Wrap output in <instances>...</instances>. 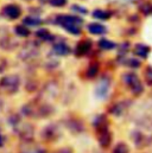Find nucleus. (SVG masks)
Instances as JSON below:
<instances>
[{"label":"nucleus","instance_id":"6e6552de","mask_svg":"<svg viewBox=\"0 0 152 153\" xmlns=\"http://www.w3.org/2000/svg\"><path fill=\"white\" fill-rule=\"evenodd\" d=\"M54 51L60 56H67L70 52V48L66 44H56L54 45Z\"/></svg>","mask_w":152,"mask_h":153},{"label":"nucleus","instance_id":"ddd939ff","mask_svg":"<svg viewBox=\"0 0 152 153\" xmlns=\"http://www.w3.org/2000/svg\"><path fill=\"white\" fill-rule=\"evenodd\" d=\"M107 90H108V83L105 84L104 82H101V83L99 84L98 89H96V95L100 96V97H104V96H106Z\"/></svg>","mask_w":152,"mask_h":153},{"label":"nucleus","instance_id":"f3484780","mask_svg":"<svg viewBox=\"0 0 152 153\" xmlns=\"http://www.w3.org/2000/svg\"><path fill=\"white\" fill-rule=\"evenodd\" d=\"M63 27H64L67 31H69L70 33H73V35H78V33H81V29H80L78 25H64Z\"/></svg>","mask_w":152,"mask_h":153},{"label":"nucleus","instance_id":"f257e3e1","mask_svg":"<svg viewBox=\"0 0 152 153\" xmlns=\"http://www.w3.org/2000/svg\"><path fill=\"white\" fill-rule=\"evenodd\" d=\"M122 79H124V82H125V84L126 85H128L131 89H132V91L134 93V94H140L142 91H143V84L140 83V81H139V78L138 76L136 75V74H133V73H127V74H125L124 76H122Z\"/></svg>","mask_w":152,"mask_h":153},{"label":"nucleus","instance_id":"39448f33","mask_svg":"<svg viewBox=\"0 0 152 153\" xmlns=\"http://www.w3.org/2000/svg\"><path fill=\"white\" fill-rule=\"evenodd\" d=\"M90 46H92V43L89 40H82V42H80L76 45V49H75L76 55L77 56H82V55L87 53L90 50Z\"/></svg>","mask_w":152,"mask_h":153},{"label":"nucleus","instance_id":"5701e85b","mask_svg":"<svg viewBox=\"0 0 152 153\" xmlns=\"http://www.w3.org/2000/svg\"><path fill=\"white\" fill-rule=\"evenodd\" d=\"M73 10H74V11H78V12H82V13H87V10H86V8H81V6L74 5V6H73Z\"/></svg>","mask_w":152,"mask_h":153},{"label":"nucleus","instance_id":"aec40b11","mask_svg":"<svg viewBox=\"0 0 152 153\" xmlns=\"http://www.w3.org/2000/svg\"><path fill=\"white\" fill-rule=\"evenodd\" d=\"M127 65L131 67V68H139L140 67V62L138 59H136V58H131V59L127 61Z\"/></svg>","mask_w":152,"mask_h":153},{"label":"nucleus","instance_id":"a211bd4d","mask_svg":"<svg viewBox=\"0 0 152 153\" xmlns=\"http://www.w3.org/2000/svg\"><path fill=\"white\" fill-rule=\"evenodd\" d=\"M24 23L28 24V25H30V26H35V25H39V24L42 23V20L38 19V18L29 17V18H25V19H24Z\"/></svg>","mask_w":152,"mask_h":153},{"label":"nucleus","instance_id":"b1692460","mask_svg":"<svg viewBox=\"0 0 152 153\" xmlns=\"http://www.w3.org/2000/svg\"><path fill=\"white\" fill-rule=\"evenodd\" d=\"M55 153H72V150L70 149H61V150H58L57 152Z\"/></svg>","mask_w":152,"mask_h":153},{"label":"nucleus","instance_id":"2eb2a0df","mask_svg":"<svg viewBox=\"0 0 152 153\" xmlns=\"http://www.w3.org/2000/svg\"><path fill=\"white\" fill-rule=\"evenodd\" d=\"M112 153H130V149H128V146H127L126 144L120 143V144H118V145L114 147V150Z\"/></svg>","mask_w":152,"mask_h":153},{"label":"nucleus","instance_id":"9b49d317","mask_svg":"<svg viewBox=\"0 0 152 153\" xmlns=\"http://www.w3.org/2000/svg\"><path fill=\"white\" fill-rule=\"evenodd\" d=\"M93 16L98 19H101V20H105V19H108L111 17V13L108 11H104V10H96L93 12Z\"/></svg>","mask_w":152,"mask_h":153},{"label":"nucleus","instance_id":"6ab92c4d","mask_svg":"<svg viewBox=\"0 0 152 153\" xmlns=\"http://www.w3.org/2000/svg\"><path fill=\"white\" fill-rule=\"evenodd\" d=\"M37 37L42 39H50L51 38V35L48 30H39L37 32Z\"/></svg>","mask_w":152,"mask_h":153},{"label":"nucleus","instance_id":"0eeeda50","mask_svg":"<svg viewBox=\"0 0 152 153\" xmlns=\"http://www.w3.org/2000/svg\"><path fill=\"white\" fill-rule=\"evenodd\" d=\"M134 53L142 58H146L150 53V48L145 44H137L134 48Z\"/></svg>","mask_w":152,"mask_h":153},{"label":"nucleus","instance_id":"f03ea898","mask_svg":"<svg viewBox=\"0 0 152 153\" xmlns=\"http://www.w3.org/2000/svg\"><path fill=\"white\" fill-rule=\"evenodd\" d=\"M0 87L8 93H14L19 87V77L16 76V75H10V76L4 77L0 81Z\"/></svg>","mask_w":152,"mask_h":153},{"label":"nucleus","instance_id":"f8f14e48","mask_svg":"<svg viewBox=\"0 0 152 153\" xmlns=\"http://www.w3.org/2000/svg\"><path fill=\"white\" fill-rule=\"evenodd\" d=\"M99 45H100L101 49H105V50H112V49H114V48L116 46L115 43L108 40V39H101V40L99 42Z\"/></svg>","mask_w":152,"mask_h":153},{"label":"nucleus","instance_id":"dca6fc26","mask_svg":"<svg viewBox=\"0 0 152 153\" xmlns=\"http://www.w3.org/2000/svg\"><path fill=\"white\" fill-rule=\"evenodd\" d=\"M98 71H99V65H98L96 63H94V64H92V65L88 68V70H87V76L89 77V78H93V77L96 76Z\"/></svg>","mask_w":152,"mask_h":153},{"label":"nucleus","instance_id":"20e7f679","mask_svg":"<svg viewBox=\"0 0 152 153\" xmlns=\"http://www.w3.org/2000/svg\"><path fill=\"white\" fill-rule=\"evenodd\" d=\"M57 23L64 25H80L82 23V19L78 17H73V16H60L57 18Z\"/></svg>","mask_w":152,"mask_h":153},{"label":"nucleus","instance_id":"7ed1b4c3","mask_svg":"<svg viewBox=\"0 0 152 153\" xmlns=\"http://www.w3.org/2000/svg\"><path fill=\"white\" fill-rule=\"evenodd\" d=\"M99 143L102 147H108L111 141H112V135L111 133L108 132L107 128H102V129H99Z\"/></svg>","mask_w":152,"mask_h":153},{"label":"nucleus","instance_id":"1a4fd4ad","mask_svg":"<svg viewBox=\"0 0 152 153\" xmlns=\"http://www.w3.org/2000/svg\"><path fill=\"white\" fill-rule=\"evenodd\" d=\"M88 30L93 35H102V33L106 32V29H105L104 25H101V24H94V23L93 24H89Z\"/></svg>","mask_w":152,"mask_h":153},{"label":"nucleus","instance_id":"4be33fe9","mask_svg":"<svg viewBox=\"0 0 152 153\" xmlns=\"http://www.w3.org/2000/svg\"><path fill=\"white\" fill-rule=\"evenodd\" d=\"M146 81L149 82V84H152V69L146 70Z\"/></svg>","mask_w":152,"mask_h":153},{"label":"nucleus","instance_id":"393cba45","mask_svg":"<svg viewBox=\"0 0 152 153\" xmlns=\"http://www.w3.org/2000/svg\"><path fill=\"white\" fill-rule=\"evenodd\" d=\"M2 144H4V138L0 135V146H2Z\"/></svg>","mask_w":152,"mask_h":153},{"label":"nucleus","instance_id":"9d476101","mask_svg":"<svg viewBox=\"0 0 152 153\" xmlns=\"http://www.w3.org/2000/svg\"><path fill=\"white\" fill-rule=\"evenodd\" d=\"M19 153H45V151L37 145H28L23 146Z\"/></svg>","mask_w":152,"mask_h":153},{"label":"nucleus","instance_id":"423d86ee","mask_svg":"<svg viewBox=\"0 0 152 153\" xmlns=\"http://www.w3.org/2000/svg\"><path fill=\"white\" fill-rule=\"evenodd\" d=\"M4 13H5L7 17H10V18L16 19V18H18V17L20 16L22 11H20V8H19L18 6H16V5H8V6L5 7Z\"/></svg>","mask_w":152,"mask_h":153},{"label":"nucleus","instance_id":"4468645a","mask_svg":"<svg viewBox=\"0 0 152 153\" xmlns=\"http://www.w3.org/2000/svg\"><path fill=\"white\" fill-rule=\"evenodd\" d=\"M16 33L18 36H22V37H26L30 35V30L25 26V25H18L16 26Z\"/></svg>","mask_w":152,"mask_h":153},{"label":"nucleus","instance_id":"412c9836","mask_svg":"<svg viewBox=\"0 0 152 153\" xmlns=\"http://www.w3.org/2000/svg\"><path fill=\"white\" fill-rule=\"evenodd\" d=\"M50 4L52 6H57V7H61V6H64L67 4V0H50Z\"/></svg>","mask_w":152,"mask_h":153}]
</instances>
